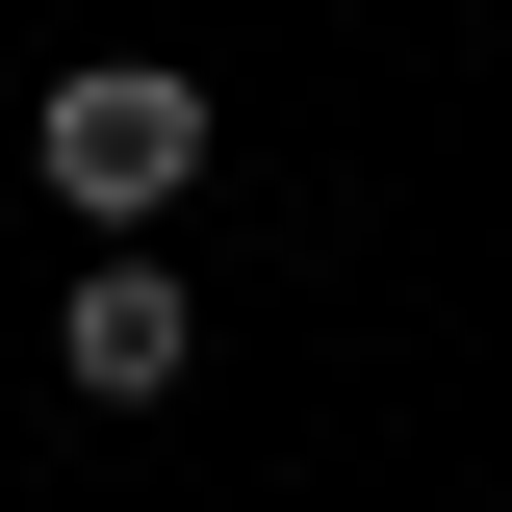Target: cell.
Here are the masks:
<instances>
[{
	"label": "cell",
	"instance_id": "cell-1",
	"mask_svg": "<svg viewBox=\"0 0 512 512\" xmlns=\"http://www.w3.org/2000/svg\"><path fill=\"white\" fill-rule=\"evenodd\" d=\"M26 154H52V205H77V231H128V256H154V205L205 180V77H180V52H77L52 103H26Z\"/></svg>",
	"mask_w": 512,
	"mask_h": 512
},
{
	"label": "cell",
	"instance_id": "cell-2",
	"mask_svg": "<svg viewBox=\"0 0 512 512\" xmlns=\"http://www.w3.org/2000/svg\"><path fill=\"white\" fill-rule=\"evenodd\" d=\"M52 359H77V410H154V384L205 359V308H180V282H154V256H103V282H77V333H52Z\"/></svg>",
	"mask_w": 512,
	"mask_h": 512
}]
</instances>
